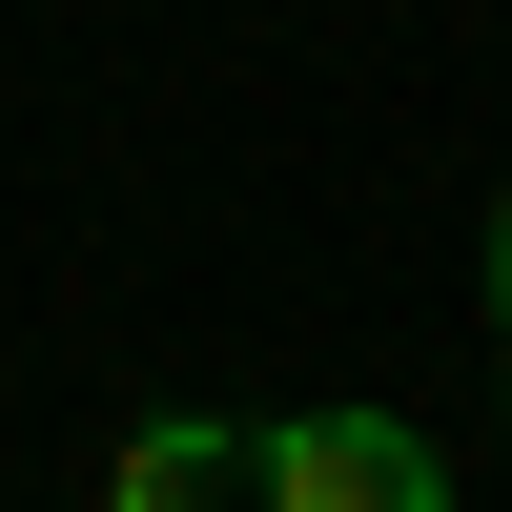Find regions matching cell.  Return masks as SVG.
Wrapping results in <instances>:
<instances>
[{"instance_id":"6da1fadb","label":"cell","mask_w":512,"mask_h":512,"mask_svg":"<svg viewBox=\"0 0 512 512\" xmlns=\"http://www.w3.org/2000/svg\"><path fill=\"white\" fill-rule=\"evenodd\" d=\"M246 492L267 512H431L451 451L390 431V410H287V431H246Z\"/></svg>"},{"instance_id":"3957f363","label":"cell","mask_w":512,"mask_h":512,"mask_svg":"<svg viewBox=\"0 0 512 512\" xmlns=\"http://www.w3.org/2000/svg\"><path fill=\"white\" fill-rule=\"evenodd\" d=\"M492 328H512V185H492Z\"/></svg>"},{"instance_id":"7a4b0ae2","label":"cell","mask_w":512,"mask_h":512,"mask_svg":"<svg viewBox=\"0 0 512 512\" xmlns=\"http://www.w3.org/2000/svg\"><path fill=\"white\" fill-rule=\"evenodd\" d=\"M246 492V431H123V512H205Z\"/></svg>"}]
</instances>
